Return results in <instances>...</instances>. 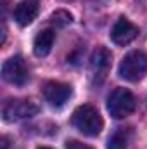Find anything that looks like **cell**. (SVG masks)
Returning <instances> with one entry per match:
<instances>
[{"instance_id":"cell-1","label":"cell","mask_w":147,"mask_h":149,"mask_svg":"<svg viewBox=\"0 0 147 149\" xmlns=\"http://www.w3.org/2000/svg\"><path fill=\"white\" fill-rule=\"evenodd\" d=\"M73 125L87 137H97L102 132L104 121L99 111L90 106V104H83L78 106L73 113Z\"/></svg>"},{"instance_id":"cell-2","label":"cell","mask_w":147,"mask_h":149,"mask_svg":"<svg viewBox=\"0 0 147 149\" xmlns=\"http://www.w3.org/2000/svg\"><path fill=\"white\" fill-rule=\"evenodd\" d=\"M135 108H137V101H135L133 94L130 90H126V88L118 87V88H114L111 92V95L107 97V111L116 120L130 116L135 111Z\"/></svg>"},{"instance_id":"cell-3","label":"cell","mask_w":147,"mask_h":149,"mask_svg":"<svg viewBox=\"0 0 147 149\" xmlns=\"http://www.w3.org/2000/svg\"><path fill=\"white\" fill-rule=\"evenodd\" d=\"M118 73L128 81H139L147 73V54L142 50H132L119 63Z\"/></svg>"},{"instance_id":"cell-4","label":"cell","mask_w":147,"mask_h":149,"mask_svg":"<svg viewBox=\"0 0 147 149\" xmlns=\"http://www.w3.org/2000/svg\"><path fill=\"white\" fill-rule=\"evenodd\" d=\"M2 113L5 121H19L35 116L38 113V106L30 99H12L3 106Z\"/></svg>"},{"instance_id":"cell-5","label":"cell","mask_w":147,"mask_h":149,"mask_svg":"<svg viewBox=\"0 0 147 149\" xmlns=\"http://www.w3.org/2000/svg\"><path fill=\"white\" fill-rule=\"evenodd\" d=\"M2 76L5 81L12 83V85H24L30 78V70L26 66V63L23 61V57L14 56L10 59H7L2 66Z\"/></svg>"},{"instance_id":"cell-6","label":"cell","mask_w":147,"mask_h":149,"mask_svg":"<svg viewBox=\"0 0 147 149\" xmlns=\"http://www.w3.org/2000/svg\"><path fill=\"white\" fill-rule=\"evenodd\" d=\"M43 97L50 106L61 108L71 97V87L68 83H61V81H47L43 85Z\"/></svg>"},{"instance_id":"cell-7","label":"cell","mask_w":147,"mask_h":149,"mask_svg":"<svg viewBox=\"0 0 147 149\" xmlns=\"http://www.w3.org/2000/svg\"><path fill=\"white\" fill-rule=\"evenodd\" d=\"M137 35H139V28L126 17H119L111 30V40L116 45H126L132 40H135Z\"/></svg>"},{"instance_id":"cell-8","label":"cell","mask_w":147,"mask_h":149,"mask_svg":"<svg viewBox=\"0 0 147 149\" xmlns=\"http://www.w3.org/2000/svg\"><path fill=\"white\" fill-rule=\"evenodd\" d=\"M38 0H23L14 9V19L19 26H28L38 16Z\"/></svg>"},{"instance_id":"cell-9","label":"cell","mask_w":147,"mask_h":149,"mask_svg":"<svg viewBox=\"0 0 147 149\" xmlns=\"http://www.w3.org/2000/svg\"><path fill=\"white\" fill-rule=\"evenodd\" d=\"M90 66H92V73L95 74V76L99 74L101 78H104L111 66V52L107 49H104V47H99L94 52V56H92Z\"/></svg>"},{"instance_id":"cell-10","label":"cell","mask_w":147,"mask_h":149,"mask_svg":"<svg viewBox=\"0 0 147 149\" xmlns=\"http://www.w3.org/2000/svg\"><path fill=\"white\" fill-rule=\"evenodd\" d=\"M54 40H55L54 30H43V31H40L35 37V42H33V52H35V56L45 57L52 50Z\"/></svg>"},{"instance_id":"cell-11","label":"cell","mask_w":147,"mask_h":149,"mask_svg":"<svg viewBox=\"0 0 147 149\" xmlns=\"http://www.w3.org/2000/svg\"><path fill=\"white\" fill-rule=\"evenodd\" d=\"M128 139H130L128 130L119 128V130H116V132L109 137V141H107V149H126Z\"/></svg>"},{"instance_id":"cell-12","label":"cell","mask_w":147,"mask_h":149,"mask_svg":"<svg viewBox=\"0 0 147 149\" xmlns=\"http://www.w3.org/2000/svg\"><path fill=\"white\" fill-rule=\"evenodd\" d=\"M50 19H52V23H54L55 26H61V28H62V26L69 24L73 17H71V14H69L68 10H64V9H59V10H55V12L52 14V17H50Z\"/></svg>"},{"instance_id":"cell-13","label":"cell","mask_w":147,"mask_h":149,"mask_svg":"<svg viewBox=\"0 0 147 149\" xmlns=\"http://www.w3.org/2000/svg\"><path fill=\"white\" fill-rule=\"evenodd\" d=\"M66 149H90V148L85 146V144H81V142H78V141H69L66 144Z\"/></svg>"},{"instance_id":"cell-14","label":"cell","mask_w":147,"mask_h":149,"mask_svg":"<svg viewBox=\"0 0 147 149\" xmlns=\"http://www.w3.org/2000/svg\"><path fill=\"white\" fill-rule=\"evenodd\" d=\"M2 149H9V141H7V137L2 139Z\"/></svg>"},{"instance_id":"cell-15","label":"cell","mask_w":147,"mask_h":149,"mask_svg":"<svg viewBox=\"0 0 147 149\" xmlns=\"http://www.w3.org/2000/svg\"><path fill=\"white\" fill-rule=\"evenodd\" d=\"M40 149H50V148H40Z\"/></svg>"}]
</instances>
